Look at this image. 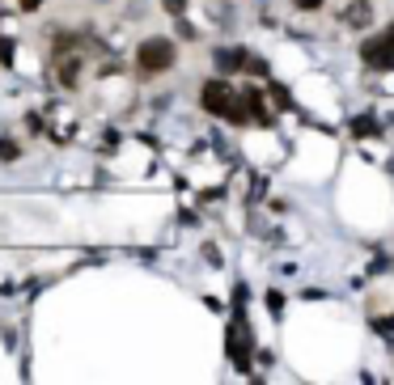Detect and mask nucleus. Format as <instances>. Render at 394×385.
<instances>
[{
	"label": "nucleus",
	"mask_w": 394,
	"mask_h": 385,
	"mask_svg": "<svg viewBox=\"0 0 394 385\" xmlns=\"http://www.w3.org/2000/svg\"><path fill=\"white\" fill-rule=\"evenodd\" d=\"M216 68H221V72L250 68V55H246V51H233V47H221V51H216Z\"/></svg>",
	"instance_id": "6"
},
{
	"label": "nucleus",
	"mask_w": 394,
	"mask_h": 385,
	"mask_svg": "<svg viewBox=\"0 0 394 385\" xmlns=\"http://www.w3.org/2000/svg\"><path fill=\"white\" fill-rule=\"evenodd\" d=\"M93 4H110V0H93Z\"/></svg>",
	"instance_id": "14"
},
{
	"label": "nucleus",
	"mask_w": 394,
	"mask_h": 385,
	"mask_svg": "<svg viewBox=\"0 0 394 385\" xmlns=\"http://www.w3.org/2000/svg\"><path fill=\"white\" fill-rule=\"evenodd\" d=\"M344 25H352V30H365L369 21H373V4L369 0H352V4H344Z\"/></svg>",
	"instance_id": "5"
},
{
	"label": "nucleus",
	"mask_w": 394,
	"mask_h": 385,
	"mask_svg": "<svg viewBox=\"0 0 394 385\" xmlns=\"http://www.w3.org/2000/svg\"><path fill=\"white\" fill-rule=\"evenodd\" d=\"M174 59H178V47L170 42V38H144L140 47H136V64H140V72H166V68H174Z\"/></svg>",
	"instance_id": "2"
},
{
	"label": "nucleus",
	"mask_w": 394,
	"mask_h": 385,
	"mask_svg": "<svg viewBox=\"0 0 394 385\" xmlns=\"http://www.w3.org/2000/svg\"><path fill=\"white\" fill-rule=\"evenodd\" d=\"M34 8H42V0H21V13H34Z\"/></svg>",
	"instance_id": "13"
},
{
	"label": "nucleus",
	"mask_w": 394,
	"mask_h": 385,
	"mask_svg": "<svg viewBox=\"0 0 394 385\" xmlns=\"http://www.w3.org/2000/svg\"><path fill=\"white\" fill-rule=\"evenodd\" d=\"M352 131H357V136H373V131H378V119H369V114H361V119L352 123Z\"/></svg>",
	"instance_id": "8"
},
{
	"label": "nucleus",
	"mask_w": 394,
	"mask_h": 385,
	"mask_svg": "<svg viewBox=\"0 0 394 385\" xmlns=\"http://www.w3.org/2000/svg\"><path fill=\"white\" fill-rule=\"evenodd\" d=\"M267 305H272V309L280 314V309H284V297H280V292H267Z\"/></svg>",
	"instance_id": "10"
},
{
	"label": "nucleus",
	"mask_w": 394,
	"mask_h": 385,
	"mask_svg": "<svg viewBox=\"0 0 394 385\" xmlns=\"http://www.w3.org/2000/svg\"><path fill=\"white\" fill-rule=\"evenodd\" d=\"M293 4H297V8H306V13H314V8H318L323 0H293Z\"/></svg>",
	"instance_id": "12"
},
{
	"label": "nucleus",
	"mask_w": 394,
	"mask_h": 385,
	"mask_svg": "<svg viewBox=\"0 0 394 385\" xmlns=\"http://www.w3.org/2000/svg\"><path fill=\"white\" fill-rule=\"evenodd\" d=\"M199 102H204V110L208 114H221V119H229V123H246L250 119V102H246V93L238 97L233 89H229V81H204V89H199Z\"/></svg>",
	"instance_id": "1"
},
{
	"label": "nucleus",
	"mask_w": 394,
	"mask_h": 385,
	"mask_svg": "<svg viewBox=\"0 0 394 385\" xmlns=\"http://www.w3.org/2000/svg\"><path fill=\"white\" fill-rule=\"evenodd\" d=\"M17 153H21V148H17L13 140H0V161H17Z\"/></svg>",
	"instance_id": "9"
},
{
	"label": "nucleus",
	"mask_w": 394,
	"mask_h": 385,
	"mask_svg": "<svg viewBox=\"0 0 394 385\" xmlns=\"http://www.w3.org/2000/svg\"><path fill=\"white\" fill-rule=\"evenodd\" d=\"M361 59H365L369 68H390L394 64V25L361 42Z\"/></svg>",
	"instance_id": "3"
},
{
	"label": "nucleus",
	"mask_w": 394,
	"mask_h": 385,
	"mask_svg": "<svg viewBox=\"0 0 394 385\" xmlns=\"http://www.w3.org/2000/svg\"><path fill=\"white\" fill-rule=\"evenodd\" d=\"M229 356H233V365H238V369H246V365H250V335L242 339V322H233V326H229Z\"/></svg>",
	"instance_id": "4"
},
{
	"label": "nucleus",
	"mask_w": 394,
	"mask_h": 385,
	"mask_svg": "<svg viewBox=\"0 0 394 385\" xmlns=\"http://www.w3.org/2000/svg\"><path fill=\"white\" fill-rule=\"evenodd\" d=\"M76 76H81V59L64 55V64H59V85H64V89H76Z\"/></svg>",
	"instance_id": "7"
},
{
	"label": "nucleus",
	"mask_w": 394,
	"mask_h": 385,
	"mask_svg": "<svg viewBox=\"0 0 394 385\" xmlns=\"http://www.w3.org/2000/svg\"><path fill=\"white\" fill-rule=\"evenodd\" d=\"M166 8H170V17H182V0H166Z\"/></svg>",
	"instance_id": "11"
}]
</instances>
